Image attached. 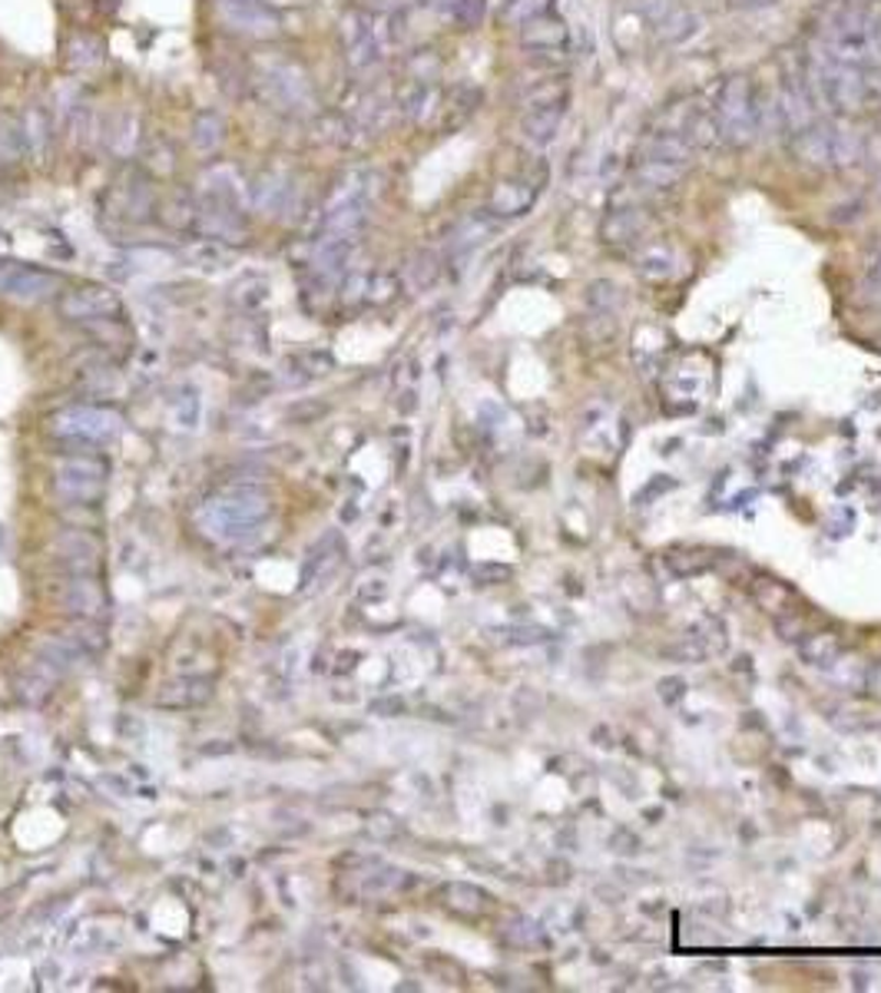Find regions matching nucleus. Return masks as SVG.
<instances>
[{"label": "nucleus", "mask_w": 881, "mask_h": 993, "mask_svg": "<svg viewBox=\"0 0 881 993\" xmlns=\"http://www.w3.org/2000/svg\"><path fill=\"white\" fill-rule=\"evenodd\" d=\"M812 83H815V97H822L838 116L855 120V116H868L881 106V90L861 67L825 60L815 70Z\"/></svg>", "instance_id": "nucleus-1"}, {"label": "nucleus", "mask_w": 881, "mask_h": 993, "mask_svg": "<svg viewBox=\"0 0 881 993\" xmlns=\"http://www.w3.org/2000/svg\"><path fill=\"white\" fill-rule=\"evenodd\" d=\"M713 113H716L723 143H730L733 149L753 146L756 133L763 129V97L749 77H730L720 87Z\"/></svg>", "instance_id": "nucleus-2"}, {"label": "nucleus", "mask_w": 881, "mask_h": 993, "mask_svg": "<svg viewBox=\"0 0 881 993\" xmlns=\"http://www.w3.org/2000/svg\"><path fill=\"white\" fill-rule=\"evenodd\" d=\"M216 14L236 34L275 37L282 31V14L269 0H216Z\"/></svg>", "instance_id": "nucleus-3"}, {"label": "nucleus", "mask_w": 881, "mask_h": 993, "mask_svg": "<svg viewBox=\"0 0 881 993\" xmlns=\"http://www.w3.org/2000/svg\"><path fill=\"white\" fill-rule=\"evenodd\" d=\"M815 83L809 80L805 67H789L786 77H782V90H779V116H782V126L795 136L802 133L805 126L815 123Z\"/></svg>", "instance_id": "nucleus-4"}, {"label": "nucleus", "mask_w": 881, "mask_h": 993, "mask_svg": "<svg viewBox=\"0 0 881 993\" xmlns=\"http://www.w3.org/2000/svg\"><path fill=\"white\" fill-rule=\"evenodd\" d=\"M341 34H345V54H348V64L355 67V70H369L372 64H379V60H382L385 47H382V41H379L375 24H372L365 14H348V18H345Z\"/></svg>", "instance_id": "nucleus-5"}, {"label": "nucleus", "mask_w": 881, "mask_h": 993, "mask_svg": "<svg viewBox=\"0 0 881 993\" xmlns=\"http://www.w3.org/2000/svg\"><path fill=\"white\" fill-rule=\"evenodd\" d=\"M538 195H541V182H534V179H500L490 189L487 210L500 219H513V216L531 213Z\"/></svg>", "instance_id": "nucleus-6"}, {"label": "nucleus", "mask_w": 881, "mask_h": 993, "mask_svg": "<svg viewBox=\"0 0 881 993\" xmlns=\"http://www.w3.org/2000/svg\"><path fill=\"white\" fill-rule=\"evenodd\" d=\"M262 83L272 97V103L285 106V110H298L308 103V80L298 67L292 64H275L262 70Z\"/></svg>", "instance_id": "nucleus-7"}, {"label": "nucleus", "mask_w": 881, "mask_h": 993, "mask_svg": "<svg viewBox=\"0 0 881 993\" xmlns=\"http://www.w3.org/2000/svg\"><path fill=\"white\" fill-rule=\"evenodd\" d=\"M520 103L523 110H538V106H561L567 103V80L557 70H538L531 80L520 83Z\"/></svg>", "instance_id": "nucleus-8"}, {"label": "nucleus", "mask_w": 881, "mask_h": 993, "mask_svg": "<svg viewBox=\"0 0 881 993\" xmlns=\"http://www.w3.org/2000/svg\"><path fill=\"white\" fill-rule=\"evenodd\" d=\"M564 116H567V103L561 106H538V110H523V120H520V133L523 139L544 149L557 139L561 126H564Z\"/></svg>", "instance_id": "nucleus-9"}, {"label": "nucleus", "mask_w": 881, "mask_h": 993, "mask_svg": "<svg viewBox=\"0 0 881 993\" xmlns=\"http://www.w3.org/2000/svg\"><path fill=\"white\" fill-rule=\"evenodd\" d=\"M567 37H571L567 21H561V18H554V14H544V18H538V21H531V24H523V27H520L523 47L541 50V54H557V50H564Z\"/></svg>", "instance_id": "nucleus-10"}, {"label": "nucleus", "mask_w": 881, "mask_h": 993, "mask_svg": "<svg viewBox=\"0 0 881 993\" xmlns=\"http://www.w3.org/2000/svg\"><path fill=\"white\" fill-rule=\"evenodd\" d=\"M795 159L812 166V169H828L832 166V126H805L802 133H795Z\"/></svg>", "instance_id": "nucleus-11"}, {"label": "nucleus", "mask_w": 881, "mask_h": 993, "mask_svg": "<svg viewBox=\"0 0 881 993\" xmlns=\"http://www.w3.org/2000/svg\"><path fill=\"white\" fill-rule=\"evenodd\" d=\"M646 223L650 219H646L643 210H613L600 223V239L607 246H630V242H636L643 236Z\"/></svg>", "instance_id": "nucleus-12"}, {"label": "nucleus", "mask_w": 881, "mask_h": 993, "mask_svg": "<svg viewBox=\"0 0 881 993\" xmlns=\"http://www.w3.org/2000/svg\"><path fill=\"white\" fill-rule=\"evenodd\" d=\"M60 312L70 318H103L110 312H120V302L110 292L100 289H80V292H67L60 298Z\"/></svg>", "instance_id": "nucleus-13"}, {"label": "nucleus", "mask_w": 881, "mask_h": 993, "mask_svg": "<svg viewBox=\"0 0 881 993\" xmlns=\"http://www.w3.org/2000/svg\"><path fill=\"white\" fill-rule=\"evenodd\" d=\"M640 159H659V162H676V166H689L692 159V146L669 129H659L653 136H646L640 143Z\"/></svg>", "instance_id": "nucleus-14"}, {"label": "nucleus", "mask_w": 881, "mask_h": 993, "mask_svg": "<svg viewBox=\"0 0 881 993\" xmlns=\"http://www.w3.org/2000/svg\"><path fill=\"white\" fill-rule=\"evenodd\" d=\"M679 136H682L692 149H716V146L723 143L716 113H707V110H689L686 120H682Z\"/></svg>", "instance_id": "nucleus-15"}, {"label": "nucleus", "mask_w": 881, "mask_h": 993, "mask_svg": "<svg viewBox=\"0 0 881 993\" xmlns=\"http://www.w3.org/2000/svg\"><path fill=\"white\" fill-rule=\"evenodd\" d=\"M842 656V636L838 633H812L799 643V659L812 669H828Z\"/></svg>", "instance_id": "nucleus-16"}, {"label": "nucleus", "mask_w": 881, "mask_h": 993, "mask_svg": "<svg viewBox=\"0 0 881 993\" xmlns=\"http://www.w3.org/2000/svg\"><path fill=\"white\" fill-rule=\"evenodd\" d=\"M686 169H689V166L659 162V159H640V162H636V182H640L643 189L666 192V189H676V185L686 179Z\"/></svg>", "instance_id": "nucleus-17"}, {"label": "nucleus", "mask_w": 881, "mask_h": 993, "mask_svg": "<svg viewBox=\"0 0 881 993\" xmlns=\"http://www.w3.org/2000/svg\"><path fill=\"white\" fill-rule=\"evenodd\" d=\"M21 133H24V149H31L34 159L44 162V156L50 149V113L41 106H31L21 116Z\"/></svg>", "instance_id": "nucleus-18"}, {"label": "nucleus", "mask_w": 881, "mask_h": 993, "mask_svg": "<svg viewBox=\"0 0 881 993\" xmlns=\"http://www.w3.org/2000/svg\"><path fill=\"white\" fill-rule=\"evenodd\" d=\"M636 272L646 282H666V279L676 275V252L666 249V246H646L636 256Z\"/></svg>", "instance_id": "nucleus-19"}, {"label": "nucleus", "mask_w": 881, "mask_h": 993, "mask_svg": "<svg viewBox=\"0 0 881 993\" xmlns=\"http://www.w3.org/2000/svg\"><path fill=\"white\" fill-rule=\"evenodd\" d=\"M663 563H666V569L673 573V576H679V579H689V576H696V573H707V569H713V563H716V556L710 553V550H669L666 556H663Z\"/></svg>", "instance_id": "nucleus-20"}, {"label": "nucleus", "mask_w": 881, "mask_h": 993, "mask_svg": "<svg viewBox=\"0 0 881 993\" xmlns=\"http://www.w3.org/2000/svg\"><path fill=\"white\" fill-rule=\"evenodd\" d=\"M444 904L451 911L464 914V917H477V914H484L490 907V898L481 888H474V884H448L444 888Z\"/></svg>", "instance_id": "nucleus-21"}, {"label": "nucleus", "mask_w": 881, "mask_h": 993, "mask_svg": "<svg viewBox=\"0 0 881 993\" xmlns=\"http://www.w3.org/2000/svg\"><path fill=\"white\" fill-rule=\"evenodd\" d=\"M431 8L458 27H477L484 21L487 0H431Z\"/></svg>", "instance_id": "nucleus-22"}, {"label": "nucleus", "mask_w": 881, "mask_h": 993, "mask_svg": "<svg viewBox=\"0 0 881 993\" xmlns=\"http://www.w3.org/2000/svg\"><path fill=\"white\" fill-rule=\"evenodd\" d=\"M753 600L766 610V613H786V607L792 603V589L779 579H769V576H759L753 583Z\"/></svg>", "instance_id": "nucleus-23"}, {"label": "nucleus", "mask_w": 881, "mask_h": 993, "mask_svg": "<svg viewBox=\"0 0 881 993\" xmlns=\"http://www.w3.org/2000/svg\"><path fill=\"white\" fill-rule=\"evenodd\" d=\"M865 159V139L855 129H832V166H855Z\"/></svg>", "instance_id": "nucleus-24"}, {"label": "nucleus", "mask_w": 881, "mask_h": 993, "mask_svg": "<svg viewBox=\"0 0 881 993\" xmlns=\"http://www.w3.org/2000/svg\"><path fill=\"white\" fill-rule=\"evenodd\" d=\"M504 940H507L510 947H541V944H547L544 927H541L538 921H531V917H517V921H510V924L504 927Z\"/></svg>", "instance_id": "nucleus-25"}, {"label": "nucleus", "mask_w": 881, "mask_h": 993, "mask_svg": "<svg viewBox=\"0 0 881 993\" xmlns=\"http://www.w3.org/2000/svg\"><path fill=\"white\" fill-rule=\"evenodd\" d=\"M551 4H554V0H507L504 21L513 24V27H523V24H531V21L544 18V14H551Z\"/></svg>", "instance_id": "nucleus-26"}, {"label": "nucleus", "mask_w": 881, "mask_h": 993, "mask_svg": "<svg viewBox=\"0 0 881 993\" xmlns=\"http://www.w3.org/2000/svg\"><path fill=\"white\" fill-rule=\"evenodd\" d=\"M623 302V289L610 279H597L587 285V308L590 312H617V305Z\"/></svg>", "instance_id": "nucleus-27"}, {"label": "nucleus", "mask_w": 881, "mask_h": 993, "mask_svg": "<svg viewBox=\"0 0 881 993\" xmlns=\"http://www.w3.org/2000/svg\"><path fill=\"white\" fill-rule=\"evenodd\" d=\"M710 656L713 653L702 646V640L696 633H686V636H679L676 643L666 646V659H673V663H707Z\"/></svg>", "instance_id": "nucleus-28"}, {"label": "nucleus", "mask_w": 881, "mask_h": 993, "mask_svg": "<svg viewBox=\"0 0 881 993\" xmlns=\"http://www.w3.org/2000/svg\"><path fill=\"white\" fill-rule=\"evenodd\" d=\"M689 633H696L699 640H702V646H707L713 656L716 653H723L726 646H730V636H726V623L720 620V617H702Z\"/></svg>", "instance_id": "nucleus-29"}, {"label": "nucleus", "mask_w": 881, "mask_h": 993, "mask_svg": "<svg viewBox=\"0 0 881 993\" xmlns=\"http://www.w3.org/2000/svg\"><path fill=\"white\" fill-rule=\"evenodd\" d=\"M223 120L216 116V113H203L200 120H196V129H193V143H196V149L200 153H216L219 149V143H223Z\"/></svg>", "instance_id": "nucleus-30"}, {"label": "nucleus", "mask_w": 881, "mask_h": 993, "mask_svg": "<svg viewBox=\"0 0 881 993\" xmlns=\"http://www.w3.org/2000/svg\"><path fill=\"white\" fill-rule=\"evenodd\" d=\"M858 659H835L825 673H828V682H835L838 689H845V692H858V689H865V669H858L855 666Z\"/></svg>", "instance_id": "nucleus-31"}, {"label": "nucleus", "mask_w": 881, "mask_h": 993, "mask_svg": "<svg viewBox=\"0 0 881 993\" xmlns=\"http://www.w3.org/2000/svg\"><path fill=\"white\" fill-rule=\"evenodd\" d=\"M613 335H617V318H613V312H590V315H587V321H584V338H587V345L603 348Z\"/></svg>", "instance_id": "nucleus-32"}, {"label": "nucleus", "mask_w": 881, "mask_h": 993, "mask_svg": "<svg viewBox=\"0 0 881 993\" xmlns=\"http://www.w3.org/2000/svg\"><path fill=\"white\" fill-rule=\"evenodd\" d=\"M70 50H74V54H70V64H77L80 70H83V67H97V64L103 60V47H100L93 37H74V41H70Z\"/></svg>", "instance_id": "nucleus-33"}, {"label": "nucleus", "mask_w": 881, "mask_h": 993, "mask_svg": "<svg viewBox=\"0 0 881 993\" xmlns=\"http://www.w3.org/2000/svg\"><path fill=\"white\" fill-rule=\"evenodd\" d=\"M438 57L431 54V50H421L418 57H411V64H408V70H411V80H421V83H431V77L438 74Z\"/></svg>", "instance_id": "nucleus-34"}, {"label": "nucleus", "mask_w": 881, "mask_h": 993, "mask_svg": "<svg viewBox=\"0 0 881 993\" xmlns=\"http://www.w3.org/2000/svg\"><path fill=\"white\" fill-rule=\"evenodd\" d=\"M504 633H507V643H513V646H531V643L551 640V633L541 630V627H513V630H504Z\"/></svg>", "instance_id": "nucleus-35"}, {"label": "nucleus", "mask_w": 881, "mask_h": 993, "mask_svg": "<svg viewBox=\"0 0 881 993\" xmlns=\"http://www.w3.org/2000/svg\"><path fill=\"white\" fill-rule=\"evenodd\" d=\"M776 630H779V636L782 640H802V613H792V617H782L779 613V620H776Z\"/></svg>", "instance_id": "nucleus-36"}, {"label": "nucleus", "mask_w": 881, "mask_h": 993, "mask_svg": "<svg viewBox=\"0 0 881 993\" xmlns=\"http://www.w3.org/2000/svg\"><path fill=\"white\" fill-rule=\"evenodd\" d=\"M682 696H686V682H682V679L673 676V679H663V682H659V699H663L666 706H676Z\"/></svg>", "instance_id": "nucleus-37"}, {"label": "nucleus", "mask_w": 881, "mask_h": 993, "mask_svg": "<svg viewBox=\"0 0 881 993\" xmlns=\"http://www.w3.org/2000/svg\"><path fill=\"white\" fill-rule=\"evenodd\" d=\"M865 692H868L874 702H881V659L871 663V666L865 669Z\"/></svg>", "instance_id": "nucleus-38"}, {"label": "nucleus", "mask_w": 881, "mask_h": 993, "mask_svg": "<svg viewBox=\"0 0 881 993\" xmlns=\"http://www.w3.org/2000/svg\"><path fill=\"white\" fill-rule=\"evenodd\" d=\"M828 219H832V223H838V226H845V223H858V219H861V203L838 206V210H832V213H828Z\"/></svg>", "instance_id": "nucleus-39"}, {"label": "nucleus", "mask_w": 881, "mask_h": 993, "mask_svg": "<svg viewBox=\"0 0 881 993\" xmlns=\"http://www.w3.org/2000/svg\"><path fill=\"white\" fill-rule=\"evenodd\" d=\"M610 845H613V851H620V855H633V851L640 848V842H636L630 832H617V835L610 838Z\"/></svg>", "instance_id": "nucleus-40"}, {"label": "nucleus", "mask_w": 881, "mask_h": 993, "mask_svg": "<svg viewBox=\"0 0 881 993\" xmlns=\"http://www.w3.org/2000/svg\"><path fill=\"white\" fill-rule=\"evenodd\" d=\"M779 0H730L733 11H766V8H776Z\"/></svg>", "instance_id": "nucleus-41"}, {"label": "nucleus", "mask_w": 881, "mask_h": 993, "mask_svg": "<svg viewBox=\"0 0 881 993\" xmlns=\"http://www.w3.org/2000/svg\"><path fill=\"white\" fill-rule=\"evenodd\" d=\"M871 980H874L871 970H865V967H855V970H851V986H855V990H871V986H874Z\"/></svg>", "instance_id": "nucleus-42"}, {"label": "nucleus", "mask_w": 881, "mask_h": 993, "mask_svg": "<svg viewBox=\"0 0 881 993\" xmlns=\"http://www.w3.org/2000/svg\"><path fill=\"white\" fill-rule=\"evenodd\" d=\"M868 285L874 289V292H881V256L871 262V269H868Z\"/></svg>", "instance_id": "nucleus-43"}]
</instances>
